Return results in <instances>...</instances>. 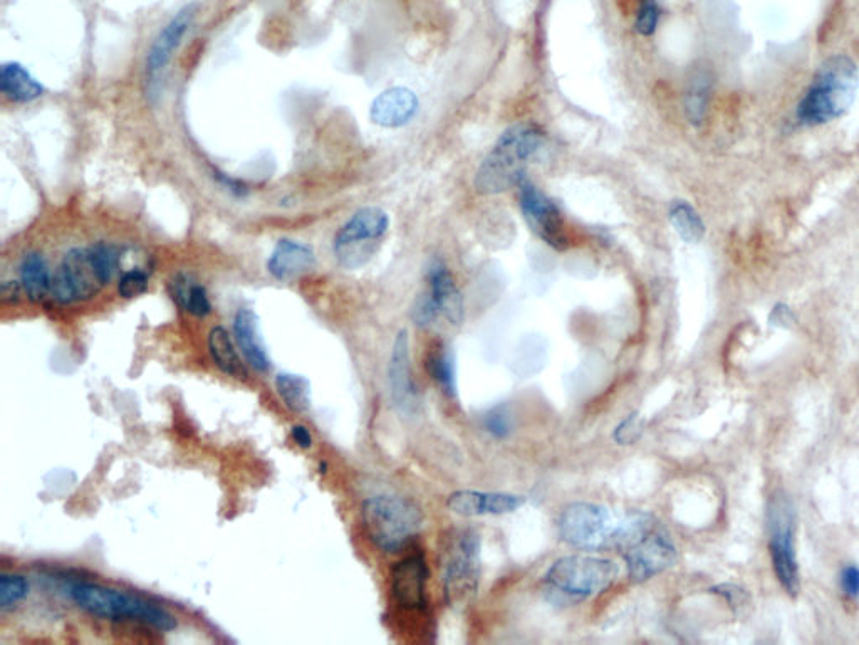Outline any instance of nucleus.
Here are the masks:
<instances>
[{
    "instance_id": "f257e3e1",
    "label": "nucleus",
    "mask_w": 859,
    "mask_h": 645,
    "mask_svg": "<svg viewBox=\"0 0 859 645\" xmlns=\"http://www.w3.org/2000/svg\"><path fill=\"white\" fill-rule=\"evenodd\" d=\"M120 266L121 251L115 244L74 247L54 271L51 296L61 306L89 301L116 278Z\"/></svg>"
},
{
    "instance_id": "f03ea898",
    "label": "nucleus",
    "mask_w": 859,
    "mask_h": 645,
    "mask_svg": "<svg viewBox=\"0 0 859 645\" xmlns=\"http://www.w3.org/2000/svg\"><path fill=\"white\" fill-rule=\"evenodd\" d=\"M61 592L78 609L96 619L138 622L160 632L177 629V619L172 612L138 595L71 577H63Z\"/></svg>"
},
{
    "instance_id": "7ed1b4c3",
    "label": "nucleus",
    "mask_w": 859,
    "mask_h": 645,
    "mask_svg": "<svg viewBox=\"0 0 859 645\" xmlns=\"http://www.w3.org/2000/svg\"><path fill=\"white\" fill-rule=\"evenodd\" d=\"M542 142L544 133L532 123H519L505 130L477 170V192L500 194L521 184L526 179L527 163L536 157Z\"/></svg>"
},
{
    "instance_id": "20e7f679",
    "label": "nucleus",
    "mask_w": 859,
    "mask_h": 645,
    "mask_svg": "<svg viewBox=\"0 0 859 645\" xmlns=\"http://www.w3.org/2000/svg\"><path fill=\"white\" fill-rule=\"evenodd\" d=\"M859 88V69L853 59L836 54L819 66L813 83L797 106V120L823 125L848 113Z\"/></svg>"
},
{
    "instance_id": "39448f33",
    "label": "nucleus",
    "mask_w": 859,
    "mask_h": 645,
    "mask_svg": "<svg viewBox=\"0 0 859 645\" xmlns=\"http://www.w3.org/2000/svg\"><path fill=\"white\" fill-rule=\"evenodd\" d=\"M363 525L381 551L400 553L422 530V509L410 499L380 494L363 504Z\"/></svg>"
},
{
    "instance_id": "423d86ee",
    "label": "nucleus",
    "mask_w": 859,
    "mask_h": 645,
    "mask_svg": "<svg viewBox=\"0 0 859 645\" xmlns=\"http://www.w3.org/2000/svg\"><path fill=\"white\" fill-rule=\"evenodd\" d=\"M620 568L601 556L573 555L552 563L546 585L552 593L568 600H588L615 583Z\"/></svg>"
},
{
    "instance_id": "0eeeda50",
    "label": "nucleus",
    "mask_w": 859,
    "mask_h": 645,
    "mask_svg": "<svg viewBox=\"0 0 859 645\" xmlns=\"http://www.w3.org/2000/svg\"><path fill=\"white\" fill-rule=\"evenodd\" d=\"M390 229V217L380 207H363L339 229L333 251L346 269H360L370 263Z\"/></svg>"
},
{
    "instance_id": "6e6552de",
    "label": "nucleus",
    "mask_w": 859,
    "mask_h": 645,
    "mask_svg": "<svg viewBox=\"0 0 859 645\" xmlns=\"http://www.w3.org/2000/svg\"><path fill=\"white\" fill-rule=\"evenodd\" d=\"M480 538L475 531H457L443 553V588L450 605H462L479 590Z\"/></svg>"
},
{
    "instance_id": "1a4fd4ad",
    "label": "nucleus",
    "mask_w": 859,
    "mask_h": 645,
    "mask_svg": "<svg viewBox=\"0 0 859 645\" xmlns=\"http://www.w3.org/2000/svg\"><path fill=\"white\" fill-rule=\"evenodd\" d=\"M769 523V551L777 582L787 595L796 598L801 590V578L794 551V508L786 494L772 496L767 506Z\"/></svg>"
},
{
    "instance_id": "9d476101",
    "label": "nucleus",
    "mask_w": 859,
    "mask_h": 645,
    "mask_svg": "<svg viewBox=\"0 0 859 645\" xmlns=\"http://www.w3.org/2000/svg\"><path fill=\"white\" fill-rule=\"evenodd\" d=\"M412 318L420 328L435 325L438 318L447 320L453 326H459L464 321V298L452 273L442 261L435 259L428 268L427 289L415 301Z\"/></svg>"
},
{
    "instance_id": "9b49d317",
    "label": "nucleus",
    "mask_w": 859,
    "mask_h": 645,
    "mask_svg": "<svg viewBox=\"0 0 859 645\" xmlns=\"http://www.w3.org/2000/svg\"><path fill=\"white\" fill-rule=\"evenodd\" d=\"M618 520L601 504H569L559 516V535L568 545L583 550L611 546Z\"/></svg>"
},
{
    "instance_id": "f8f14e48",
    "label": "nucleus",
    "mask_w": 859,
    "mask_h": 645,
    "mask_svg": "<svg viewBox=\"0 0 859 645\" xmlns=\"http://www.w3.org/2000/svg\"><path fill=\"white\" fill-rule=\"evenodd\" d=\"M519 199L522 214L531 231L552 249L566 251L571 246V241L563 215L554 202L526 179L519 184Z\"/></svg>"
},
{
    "instance_id": "ddd939ff",
    "label": "nucleus",
    "mask_w": 859,
    "mask_h": 645,
    "mask_svg": "<svg viewBox=\"0 0 859 645\" xmlns=\"http://www.w3.org/2000/svg\"><path fill=\"white\" fill-rule=\"evenodd\" d=\"M631 580L643 583L660 575L677 562V548L658 525L623 550Z\"/></svg>"
},
{
    "instance_id": "4468645a",
    "label": "nucleus",
    "mask_w": 859,
    "mask_h": 645,
    "mask_svg": "<svg viewBox=\"0 0 859 645\" xmlns=\"http://www.w3.org/2000/svg\"><path fill=\"white\" fill-rule=\"evenodd\" d=\"M195 14H197V6L190 4V6L183 7L182 11L178 12L177 16L173 17L167 26L163 27L162 32L158 34L153 46L148 51L145 64V84L146 95L151 101H155V98L160 95L163 74L167 71L168 63L172 61L173 53L180 46L183 36L192 26Z\"/></svg>"
},
{
    "instance_id": "2eb2a0df",
    "label": "nucleus",
    "mask_w": 859,
    "mask_h": 645,
    "mask_svg": "<svg viewBox=\"0 0 859 645\" xmlns=\"http://www.w3.org/2000/svg\"><path fill=\"white\" fill-rule=\"evenodd\" d=\"M428 567L422 555L407 556L391 570V592L401 609L425 610L427 607Z\"/></svg>"
},
{
    "instance_id": "dca6fc26",
    "label": "nucleus",
    "mask_w": 859,
    "mask_h": 645,
    "mask_svg": "<svg viewBox=\"0 0 859 645\" xmlns=\"http://www.w3.org/2000/svg\"><path fill=\"white\" fill-rule=\"evenodd\" d=\"M391 399L401 414L412 415L418 407V392L410 367V343L407 331H400L395 338L388 367Z\"/></svg>"
},
{
    "instance_id": "f3484780",
    "label": "nucleus",
    "mask_w": 859,
    "mask_h": 645,
    "mask_svg": "<svg viewBox=\"0 0 859 645\" xmlns=\"http://www.w3.org/2000/svg\"><path fill=\"white\" fill-rule=\"evenodd\" d=\"M526 504L524 496L509 493H485V491H455L447 499V506L459 516H500L514 513Z\"/></svg>"
},
{
    "instance_id": "a211bd4d",
    "label": "nucleus",
    "mask_w": 859,
    "mask_h": 645,
    "mask_svg": "<svg viewBox=\"0 0 859 645\" xmlns=\"http://www.w3.org/2000/svg\"><path fill=\"white\" fill-rule=\"evenodd\" d=\"M314 266H316V254L313 247L291 239L277 242L267 261V271L277 281L297 279L302 274L309 273Z\"/></svg>"
},
{
    "instance_id": "6ab92c4d",
    "label": "nucleus",
    "mask_w": 859,
    "mask_h": 645,
    "mask_svg": "<svg viewBox=\"0 0 859 645\" xmlns=\"http://www.w3.org/2000/svg\"><path fill=\"white\" fill-rule=\"evenodd\" d=\"M234 335L240 352L250 367L257 372L266 373L271 370L272 362L266 350V343L262 340L259 318L249 308H240L235 313Z\"/></svg>"
},
{
    "instance_id": "aec40b11",
    "label": "nucleus",
    "mask_w": 859,
    "mask_h": 645,
    "mask_svg": "<svg viewBox=\"0 0 859 645\" xmlns=\"http://www.w3.org/2000/svg\"><path fill=\"white\" fill-rule=\"evenodd\" d=\"M418 98L408 88H391L381 93L371 105V120L385 128L407 125L417 115Z\"/></svg>"
},
{
    "instance_id": "412c9836",
    "label": "nucleus",
    "mask_w": 859,
    "mask_h": 645,
    "mask_svg": "<svg viewBox=\"0 0 859 645\" xmlns=\"http://www.w3.org/2000/svg\"><path fill=\"white\" fill-rule=\"evenodd\" d=\"M19 281L31 303H41L51 294L53 274L41 252L31 251L24 254L19 266Z\"/></svg>"
},
{
    "instance_id": "4be33fe9",
    "label": "nucleus",
    "mask_w": 859,
    "mask_h": 645,
    "mask_svg": "<svg viewBox=\"0 0 859 645\" xmlns=\"http://www.w3.org/2000/svg\"><path fill=\"white\" fill-rule=\"evenodd\" d=\"M0 93L12 103H31L41 98L44 88L21 64L6 63L0 68Z\"/></svg>"
},
{
    "instance_id": "5701e85b",
    "label": "nucleus",
    "mask_w": 859,
    "mask_h": 645,
    "mask_svg": "<svg viewBox=\"0 0 859 645\" xmlns=\"http://www.w3.org/2000/svg\"><path fill=\"white\" fill-rule=\"evenodd\" d=\"M712 74L709 69L695 68L688 76L683 106L685 115L692 125L700 126L709 111L710 96H712Z\"/></svg>"
},
{
    "instance_id": "b1692460",
    "label": "nucleus",
    "mask_w": 859,
    "mask_h": 645,
    "mask_svg": "<svg viewBox=\"0 0 859 645\" xmlns=\"http://www.w3.org/2000/svg\"><path fill=\"white\" fill-rule=\"evenodd\" d=\"M209 352L215 365L229 377L244 380L247 378V368L240 360L235 350L234 341L224 326H214L209 333Z\"/></svg>"
},
{
    "instance_id": "393cba45",
    "label": "nucleus",
    "mask_w": 859,
    "mask_h": 645,
    "mask_svg": "<svg viewBox=\"0 0 859 645\" xmlns=\"http://www.w3.org/2000/svg\"><path fill=\"white\" fill-rule=\"evenodd\" d=\"M427 372L432 377L433 382L440 385V389L455 399L457 397V367H455V357L450 352V348L445 347L442 343H438L437 347L433 348L432 352L427 355Z\"/></svg>"
},
{
    "instance_id": "a878e982",
    "label": "nucleus",
    "mask_w": 859,
    "mask_h": 645,
    "mask_svg": "<svg viewBox=\"0 0 859 645\" xmlns=\"http://www.w3.org/2000/svg\"><path fill=\"white\" fill-rule=\"evenodd\" d=\"M668 217L672 222L673 229L677 231L678 236L682 237L683 241L688 244H697L702 241L705 236V224L702 217L698 214L693 205L688 204L685 200H675L670 205Z\"/></svg>"
},
{
    "instance_id": "bb28decb",
    "label": "nucleus",
    "mask_w": 859,
    "mask_h": 645,
    "mask_svg": "<svg viewBox=\"0 0 859 645\" xmlns=\"http://www.w3.org/2000/svg\"><path fill=\"white\" fill-rule=\"evenodd\" d=\"M277 394L287 409L302 414L311 407V383L308 378L294 373H279L276 377Z\"/></svg>"
},
{
    "instance_id": "cd10ccee",
    "label": "nucleus",
    "mask_w": 859,
    "mask_h": 645,
    "mask_svg": "<svg viewBox=\"0 0 859 645\" xmlns=\"http://www.w3.org/2000/svg\"><path fill=\"white\" fill-rule=\"evenodd\" d=\"M27 595H29V582L26 577L17 573L0 575V610L4 614L16 609Z\"/></svg>"
},
{
    "instance_id": "c85d7f7f",
    "label": "nucleus",
    "mask_w": 859,
    "mask_h": 645,
    "mask_svg": "<svg viewBox=\"0 0 859 645\" xmlns=\"http://www.w3.org/2000/svg\"><path fill=\"white\" fill-rule=\"evenodd\" d=\"M660 14L662 11L656 0H640V7L636 12V32L645 37L653 36L660 22Z\"/></svg>"
},
{
    "instance_id": "c756f323",
    "label": "nucleus",
    "mask_w": 859,
    "mask_h": 645,
    "mask_svg": "<svg viewBox=\"0 0 859 645\" xmlns=\"http://www.w3.org/2000/svg\"><path fill=\"white\" fill-rule=\"evenodd\" d=\"M148 281H150V276L143 269H130V271L121 274L120 281H118V294L125 299L136 298L148 289Z\"/></svg>"
},
{
    "instance_id": "7c9ffc66",
    "label": "nucleus",
    "mask_w": 859,
    "mask_h": 645,
    "mask_svg": "<svg viewBox=\"0 0 859 645\" xmlns=\"http://www.w3.org/2000/svg\"><path fill=\"white\" fill-rule=\"evenodd\" d=\"M183 310L188 311L195 318H200V320L207 318L212 313V303H210L209 294H207V289L202 284L192 283Z\"/></svg>"
},
{
    "instance_id": "2f4dec72",
    "label": "nucleus",
    "mask_w": 859,
    "mask_h": 645,
    "mask_svg": "<svg viewBox=\"0 0 859 645\" xmlns=\"http://www.w3.org/2000/svg\"><path fill=\"white\" fill-rule=\"evenodd\" d=\"M641 434H643V420L638 412H633L616 427L613 437L620 446H631L640 439Z\"/></svg>"
},
{
    "instance_id": "473e14b6",
    "label": "nucleus",
    "mask_w": 859,
    "mask_h": 645,
    "mask_svg": "<svg viewBox=\"0 0 859 645\" xmlns=\"http://www.w3.org/2000/svg\"><path fill=\"white\" fill-rule=\"evenodd\" d=\"M484 425L489 434L499 439H504L512 432L511 415L505 409H494L485 415Z\"/></svg>"
},
{
    "instance_id": "72a5a7b5",
    "label": "nucleus",
    "mask_w": 859,
    "mask_h": 645,
    "mask_svg": "<svg viewBox=\"0 0 859 645\" xmlns=\"http://www.w3.org/2000/svg\"><path fill=\"white\" fill-rule=\"evenodd\" d=\"M710 592L717 593L720 597H724L725 600L729 602L732 609H737L740 605H744L745 600H747V593H745L742 588L730 585V583H724V585L714 587Z\"/></svg>"
},
{
    "instance_id": "f704fd0d",
    "label": "nucleus",
    "mask_w": 859,
    "mask_h": 645,
    "mask_svg": "<svg viewBox=\"0 0 859 645\" xmlns=\"http://www.w3.org/2000/svg\"><path fill=\"white\" fill-rule=\"evenodd\" d=\"M841 587L849 597H859V568L854 565L844 568L841 572Z\"/></svg>"
},
{
    "instance_id": "c9c22d12",
    "label": "nucleus",
    "mask_w": 859,
    "mask_h": 645,
    "mask_svg": "<svg viewBox=\"0 0 859 645\" xmlns=\"http://www.w3.org/2000/svg\"><path fill=\"white\" fill-rule=\"evenodd\" d=\"M0 293H2V301L6 305H19L24 288H22L21 281H4Z\"/></svg>"
},
{
    "instance_id": "e433bc0d",
    "label": "nucleus",
    "mask_w": 859,
    "mask_h": 645,
    "mask_svg": "<svg viewBox=\"0 0 859 645\" xmlns=\"http://www.w3.org/2000/svg\"><path fill=\"white\" fill-rule=\"evenodd\" d=\"M772 325L781 326V328H789L794 323V313L791 308L786 305H777L771 313Z\"/></svg>"
},
{
    "instance_id": "4c0bfd02",
    "label": "nucleus",
    "mask_w": 859,
    "mask_h": 645,
    "mask_svg": "<svg viewBox=\"0 0 859 645\" xmlns=\"http://www.w3.org/2000/svg\"><path fill=\"white\" fill-rule=\"evenodd\" d=\"M291 436L297 446L301 447V449H309V447H313V436H311V432H309L308 427H304V425H294L291 430Z\"/></svg>"
}]
</instances>
